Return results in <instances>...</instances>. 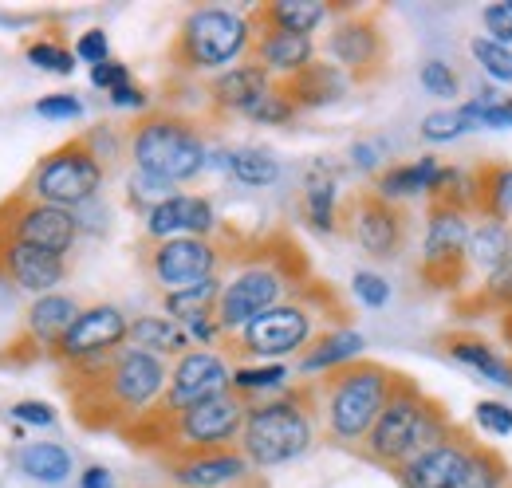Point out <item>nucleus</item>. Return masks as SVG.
I'll return each instance as SVG.
<instances>
[{"label": "nucleus", "mask_w": 512, "mask_h": 488, "mask_svg": "<svg viewBox=\"0 0 512 488\" xmlns=\"http://www.w3.org/2000/svg\"><path fill=\"white\" fill-rule=\"evenodd\" d=\"M111 103L115 107H130V111H146V91L142 87H134V83H127V87H119V91H111Z\"/></svg>", "instance_id": "nucleus-52"}, {"label": "nucleus", "mask_w": 512, "mask_h": 488, "mask_svg": "<svg viewBox=\"0 0 512 488\" xmlns=\"http://www.w3.org/2000/svg\"><path fill=\"white\" fill-rule=\"evenodd\" d=\"M36 115H44V119H79L83 115V99L79 95H44L40 103H36Z\"/></svg>", "instance_id": "nucleus-48"}, {"label": "nucleus", "mask_w": 512, "mask_h": 488, "mask_svg": "<svg viewBox=\"0 0 512 488\" xmlns=\"http://www.w3.org/2000/svg\"><path fill=\"white\" fill-rule=\"evenodd\" d=\"M442 158L438 154H422V158H414V162H394V166H386L383 174H379V182H375V193L386 197V201H406V197H430V189L438 182V174H442Z\"/></svg>", "instance_id": "nucleus-26"}, {"label": "nucleus", "mask_w": 512, "mask_h": 488, "mask_svg": "<svg viewBox=\"0 0 512 488\" xmlns=\"http://www.w3.org/2000/svg\"><path fill=\"white\" fill-rule=\"evenodd\" d=\"M8 414H12L16 422H24V426H52V422H56V410H52L48 402H16Z\"/></svg>", "instance_id": "nucleus-50"}, {"label": "nucleus", "mask_w": 512, "mask_h": 488, "mask_svg": "<svg viewBox=\"0 0 512 488\" xmlns=\"http://www.w3.org/2000/svg\"><path fill=\"white\" fill-rule=\"evenodd\" d=\"M20 469L40 485H64L71 477V453L56 441H36L20 449Z\"/></svg>", "instance_id": "nucleus-34"}, {"label": "nucleus", "mask_w": 512, "mask_h": 488, "mask_svg": "<svg viewBox=\"0 0 512 488\" xmlns=\"http://www.w3.org/2000/svg\"><path fill=\"white\" fill-rule=\"evenodd\" d=\"M296 115H300V111H296V103L284 95V87H280V83H272V91H268L253 111H249V119L260 122V126H284V122H292Z\"/></svg>", "instance_id": "nucleus-42"}, {"label": "nucleus", "mask_w": 512, "mask_h": 488, "mask_svg": "<svg viewBox=\"0 0 512 488\" xmlns=\"http://www.w3.org/2000/svg\"><path fill=\"white\" fill-rule=\"evenodd\" d=\"M253 24V48H249V60L260 63L272 79H288L296 71H304L308 63L316 60V40L312 36H296V32H280V28H268V24Z\"/></svg>", "instance_id": "nucleus-21"}, {"label": "nucleus", "mask_w": 512, "mask_h": 488, "mask_svg": "<svg viewBox=\"0 0 512 488\" xmlns=\"http://www.w3.org/2000/svg\"><path fill=\"white\" fill-rule=\"evenodd\" d=\"M75 60L91 63V67H99V63L111 60V40H107V32H103V28L83 32V36L75 40Z\"/></svg>", "instance_id": "nucleus-47"}, {"label": "nucleus", "mask_w": 512, "mask_h": 488, "mask_svg": "<svg viewBox=\"0 0 512 488\" xmlns=\"http://www.w3.org/2000/svg\"><path fill=\"white\" fill-rule=\"evenodd\" d=\"M481 24H485V36L512 48V0H497V4H485L481 8Z\"/></svg>", "instance_id": "nucleus-46"}, {"label": "nucleus", "mask_w": 512, "mask_h": 488, "mask_svg": "<svg viewBox=\"0 0 512 488\" xmlns=\"http://www.w3.org/2000/svg\"><path fill=\"white\" fill-rule=\"evenodd\" d=\"M473 126L469 119L461 115V107H442V111H430L426 119H422V138L426 142H453V138H461V134H469Z\"/></svg>", "instance_id": "nucleus-40"}, {"label": "nucleus", "mask_w": 512, "mask_h": 488, "mask_svg": "<svg viewBox=\"0 0 512 488\" xmlns=\"http://www.w3.org/2000/svg\"><path fill=\"white\" fill-rule=\"evenodd\" d=\"M343 311L335 304V296L320 288V284H304L296 296H288L284 304L268 307L264 315H256L253 323H245L233 339V347L241 355H253V359H268V363H280L284 355H296V351H308V343L320 335L323 311Z\"/></svg>", "instance_id": "nucleus-6"}, {"label": "nucleus", "mask_w": 512, "mask_h": 488, "mask_svg": "<svg viewBox=\"0 0 512 488\" xmlns=\"http://www.w3.org/2000/svg\"><path fill=\"white\" fill-rule=\"evenodd\" d=\"M103 178H107V166L99 162V154L87 142V134H79V138H67L64 146H56L52 154L40 158V166L32 170L24 193L44 201V205L75 213L79 205L99 197Z\"/></svg>", "instance_id": "nucleus-8"}, {"label": "nucleus", "mask_w": 512, "mask_h": 488, "mask_svg": "<svg viewBox=\"0 0 512 488\" xmlns=\"http://www.w3.org/2000/svg\"><path fill=\"white\" fill-rule=\"evenodd\" d=\"M473 217L485 221H501L512 229V166L505 162H477L473 166Z\"/></svg>", "instance_id": "nucleus-28"}, {"label": "nucleus", "mask_w": 512, "mask_h": 488, "mask_svg": "<svg viewBox=\"0 0 512 488\" xmlns=\"http://www.w3.org/2000/svg\"><path fill=\"white\" fill-rule=\"evenodd\" d=\"M316 445V402L312 390H284L280 398L249 406L237 449L253 469H276L304 457Z\"/></svg>", "instance_id": "nucleus-4"}, {"label": "nucleus", "mask_w": 512, "mask_h": 488, "mask_svg": "<svg viewBox=\"0 0 512 488\" xmlns=\"http://www.w3.org/2000/svg\"><path fill=\"white\" fill-rule=\"evenodd\" d=\"M79 311L83 307L75 304L71 296H60V292H52V296H36L32 307H28V315H24V343L28 347H36V351H56V343L67 335V327L79 319Z\"/></svg>", "instance_id": "nucleus-23"}, {"label": "nucleus", "mask_w": 512, "mask_h": 488, "mask_svg": "<svg viewBox=\"0 0 512 488\" xmlns=\"http://www.w3.org/2000/svg\"><path fill=\"white\" fill-rule=\"evenodd\" d=\"M284 87V95L296 103V111H316V107H331L339 103L347 91H351V79L347 71H339L335 63L312 60L304 71L288 75V79H276Z\"/></svg>", "instance_id": "nucleus-22"}, {"label": "nucleus", "mask_w": 512, "mask_h": 488, "mask_svg": "<svg viewBox=\"0 0 512 488\" xmlns=\"http://www.w3.org/2000/svg\"><path fill=\"white\" fill-rule=\"evenodd\" d=\"M473 418H477V426L485 429V433H493V437H509L512 433V406L509 402L485 398V402H477V406H473Z\"/></svg>", "instance_id": "nucleus-45"}, {"label": "nucleus", "mask_w": 512, "mask_h": 488, "mask_svg": "<svg viewBox=\"0 0 512 488\" xmlns=\"http://www.w3.org/2000/svg\"><path fill=\"white\" fill-rule=\"evenodd\" d=\"M221 300H217V323L225 335H237L245 323L264 315L268 307L284 304L308 284V264L296 244H264L241 256L233 276H221Z\"/></svg>", "instance_id": "nucleus-1"}, {"label": "nucleus", "mask_w": 512, "mask_h": 488, "mask_svg": "<svg viewBox=\"0 0 512 488\" xmlns=\"http://www.w3.org/2000/svg\"><path fill=\"white\" fill-rule=\"evenodd\" d=\"M363 351H367V339H363L355 327H343V323H339V327L320 331V335L308 343V351L300 355V370H304V374H331V370H339V366L359 363Z\"/></svg>", "instance_id": "nucleus-24"}, {"label": "nucleus", "mask_w": 512, "mask_h": 488, "mask_svg": "<svg viewBox=\"0 0 512 488\" xmlns=\"http://www.w3.org/2000/svg\"><path fill=\"white\" fill-rule=\"evenodd\" d=\"M469 233H473V213L430 205L426 213V237H422V260L418 276L434 292H461L469 288Z\"/></svg>", "instance_id": "nucleus-9"}, {"label": "nucleus", "mask_w": 512, "mask_h": 488, "mask_svg": "<svg viewBox=\"0 0 512 488\" xmlns=\"http://www.w3.org/2000/svg\"><path fill=\"white\" fill-rule=\"evenodd\" d=\"M469 56L477 60V67H481L493 83H512V48L489 40V36H473V40H469Z\"/></svg>", "instance_id": "nucleus-39"}, {"label": "nucleus", "mask_w": 512, "mask_h": 488, "mask_svg": "<svg viewBox=\"0 0 512 488\" xmlns=\"http://www.w3.org/2000/svg\"><path fill=\"white\" fill-rule=\"evenodd\" d=\"M146 264H150V276L166 292H186L193 284H205V280L221 276L225 248L213 237H178V241L154 244Z\"/></svg>", "instance_id": "nucleus-13"}, {"label": "nucleus", "mask_w": 512, "mask_h": 488, "mask_svg": "<svg viewBox=\"0 0 512 488\" xmlns=\"http://www.w3.org/2000/svg\"><path fill=\"white\" fill-rule=\"evenodd\" d=\"M501 327H505V343H509V351H512V311L501 315Z\"/></svg>", "instance_id": "nucleus-54"}, {"label": "nucleus", "mask_w": 512, "mask_h": 488, "mask_svg": "<svg viewBox=\"0 0 512 488\" xmlns=\"http://www.w3.org/2000/svg\"><path fill=\"white\" fill-rule=\"evenodd\" d=\"M351 162H355L359 170H379V162H383V146L363 138V142L351 146Z\"/></svg>", "instance_id": "nucleus-51"}, {"label": "nucleus", "mask_w": 512, "mask_h": 488, "mask_svg": "<svg viewBox=\"0 0 512 488\" xmlns=\"http://www.w3.org/2000/svg\"><path fill=\"white\" fill-rule=\"evenodd\" d=\"M213 233H217V209L201 193H174L146 217V237L154 244L178 237H213Z\"/></svg>", "instance_id": "nucleus-17"}, {"label": "nucleus", "mask_w": 512, "mask_h": 488, "mask_svg": "<svg viewBox=\"0 0 512 488\" xmlns=\"http://www.w3.org/2000/svg\"><path fill=\"white\" fill-rule=\"evenodd\" d=\"M351 292L359 296V304H367V307L390 304V280L379 276V272H371V268H359V272L351 276Z\"/></svg>", "instance_id": "nucleus-44"}, {"label": "nucleus", "mask_w": 512, "mask_h": 488, "mask_svg": "<svg viewBox=\"0 0 512 488\" xmlns=\"http://www.w3.org/2000/svg\"><path fill=\"white\" fill-rule=\"evenodd\" d=\"M249 20L280 28V32H296V36H312L327 20V4L323 0H276V4H260L249 12Z\"/></svg>", "instance_id": "nucleus-32"}, {"label": "nucleus", "mask_w": 512, "mask_h": 488, "mask_svg": "<svg viewBox=\"0 0 512 488\" xmlns=\"http://www.w3.org/2000/svg\"><path fill=\"white\" fill-rule=\"evenodd\" d=\"M394 382H398V370L375 359H359V363L323 374L320 386H312V402H316L323 433L339 445H363L379 422L383 406L390 402Z\"/></svg>", "instance_id": "nucleus-2"}, {"label": "nucleus", "mask_w": 512, "mask_h": 488, "mask_svg": "<svg viewBox=\"0 0 512 488\" xmlns=\"http://www.w3.org/2000/svg\"><path fill=\"white\" fill-rule=\"evenodd\" d=\"M453 429L457 426L449 422L446 406L434 402L414 378L398 374V382L390 390V402L383 406L379 422H375V429L363 441V453L375 465L398 473L406 461H414L418 453H426L438 441H446Z\"/></svg>", "instance_id": "nucleus-3"}, {"label": "nucleus", "mask_w": 512, "mask_h": 488, "mask_svg": "<svg viewBox=\"0 0 512 488\" xmlns=\"http://www.w3.org/2000/svg\"><path fill=\"white\" fill-rule=\"evenodd\" d=\"M75 237H79V229H75V217L67 209L44 205L28 193H16L12 201L0 205V241L32 244V248H44L52 256H67Z\"/></svg>", "instance_id": "nucleus-11"}, {"label": "nucleus", "mask_w": 512, "mask_h": 488, "mask_svg": "<svg viewBox=\"0 0 512 488\" xmlns=\"http://www.w3.org/2000/svg\"><path fill=\"white\" fill-rule=\"evenodd\" d=\"M91 83L99 87V91H119V87H127L130 83V67L127 63H119V60H107V63H99V67H91Z\"/></svg>", "instance_id": "nucleus-49"}, {"label": "nucleus", "mask_w": 512, "mask_h": 488, "mask_svg": "<svg viewBox=\"0 0 512 488\" xmlns=\"http://www.w3.org/2000/svg\"><path fill=\"white\" fill-rule=\"evenodd\" d=\"M457 311L465 315H509L512 311V252L501 260V268L493 276H485L469 300H461Z\"/></svg>", "instance_id": "nucleus-33"}, {"label": "nucleus", "mask_w": 512, "mask_h": 488, "mask_svg": "<svg viewBox=\"0 0 512 488\" xmlns=\"http://www.w3.org/2000/svg\"><path fill=\"white\" fill-rule=\"evenodd\" d=\"M288 382V366L284 363H260V366H233V394H241L245 402L256 394L280 390Z\"/></svg>", "instance_id": "nucleus-37"}, {"label": "nucleus", "mask_w": 512, "mask_h": 488, "mask_svg": "<svg viewBox=\"0 0 512 488\" xmlns=\"http://www.w3.org/2000/svg\"><path fill=\"white\" fill-rule=\"evenodd\" d=\"M512 252V229L501 221H485V217H473V233H469V280H485L501 268V260Z\"/></svg>", "instance_id": "nucleus-30"}, {"label": "nucleus", "mask_w": 512, "mask_h": 488, "mask_svg": "<svg viewBox=\"0 0 512 488\" xmlns=\"http://www.w3.org/2000/svg\"><path fill=\"white\" fill-rule=\"evenodd\" d=\"M512 485V469L509 461L493 449V445H473L469 449V461H465V473L457 488H509Z\"/></svg>", "instance_id": "nucleus-35"}, {"label": "nucleus", "mask_w": 512, "mask_h": 488, "mask_svg": "<svg viewBox=\"0 0 512 488\" xmlns=\"http://www.w3.org/2000/svg\"><path fill=\"white\" fill-rule=\"evenodd\" d=\"M170 465V481L178 488H233L249 481L253 465L245 461L241 449H217V453H193L166 461Z\"/></svg>", "instance_id": "nucleus-19"}, {"label": "nucleus", "mask_w": 512, "mask_h": 488, "mask_svg": "<svg viewBox=\"0 0 512 488\" xmlns=\"http://www.w3.org/2000/svg\"><path fill=\"white\" fill-rule=\"evenodd\" d=\"M130 347H142L158 359H182L186 351H193V339L170 315H138L130 319Z\"/></svg>", "instance_id": "nucleus-29"}, {"label": "nucleus", "mask_w": 512, "mask_h": 488, "mask_svg": "<svg viewBox=\"0 0 512 488\" xmlns=\"http://www.w3.org/2000/svg\"><path fill=\"white\" fill-rule=\"evenodd\" d=\"M327 56L339 71H347L351 83H371L386 71L390 44L375 12H347L331 36H327Z\"/></svg>", "instance_id": "nucleus-12"}, {"label": "nucleus", "mask_w": 512, "mask_h": 488, "mask_svg": "<svg viewBox=\"0 0 512 488\" xmlns=\"http://www.w3.org/2000/svg\"><path fill=\"white\" fill-rule=\"evenodd\" d=\"M178 189L170 182H162V178H150V174H142V170H130L127 178V201L130 209H138L142 217H150L162 201H170Z\"/></svg>", "instance_id": "nucleus-38"}, {"label": "nucleus", "mask_w": 512, "mask_h": 488, "mask_svg": "<svg viewBox=\"0 0 512 488\" xmlns=\"http://www.w3.org/2000/svg\"><path fill=\"white\" fill-rule=\"evenodd\" d=\"M300 209H304V221L316 233H335V225H339V182H335V170L323 158H316L308 166V174H304Z\"/></svg>", "instance_id": "nucleus-27"}, {"label": "nucleus", "mask_w": 512, "mask_h": 488, "mask_svg": "<svg viewBox=\"0 0 512 488\" xmlns=\"http://www.w3.org/2000/svg\"><path fill=\"white\" fill-rule=\"evenodd\" d=\"M79 488H115V477L103 465H87L83 477H79Z\"/></svg>", "instance_id": "nucleus-53"}, {"label": "nucleus", "mask_w": 512, "mask_h": 488, "mask_svg": "<svg viewBox=\"0 0 512 488\" xmlns=\"http://www.w3.org/2000/svg\"><path fill=\"white\" fill-rule=\"evenodd\" d=\"M24 56H28V63H36L40 71H56V75H71L75 71V52L64 48V44H56V40H32L24 48Z\"/></svg>", "instance_id": "nucleus-41"}, {"label": "nucleus", "mask_w": 512, "mask_h": 488, "mask_svg": "<svg viewBox=\"0 0 512 488\" xmlns=\"http://www.w3.org/2000/svg\"><path fill=\"white\" fill-rule=\"evenodd\" d=\"M339 225L367 256L394 260L410 241V213L398 201H386L375 189H359L339 205Z\"/></svg>", "instance_id": "nucleus-10"}, {"label": "nucleus", "mask_w": 512, "mask_h": 488, "mask_svg": "<svg viewBox=\"0 0 512 488\" xmlns=\"http://www.w3.org/2000/svg\"><path fill=\"white\" fill-rule=\"evenodd\" d=\"M253 48V24L241 12L229 8H193L182 20L170 60L182 71H225L229 63L249 56Z\"/></svg>", "instance_id": "nucleus-7"}, {"label": "nucleus", "mask_w": 512, "mask_h": 488, "mask_svg": "<svg viewBox=\"0 0 512 488\" xmlns=\"http://www.w3.org/2000/svg\"><path fill=\"white\" fill-rule=\"evenodd\" d=\"M134 170L162 178L174 189L193 182L209 166V146L201 138V126L174 111H150L130 126L127 138Z\"/></svg>", "instance_id": "nucleus-5"}, {"label": "nucleus", "mask_w": 512, "mask_h": 488, "mask_svg": "<svg viewBox=\"0 0 512 488\" xmlns=\"http://www.w3.org/2000/svg\"><path fill=\"white\" fill-rule=\"evenodd\" d=\"M221 276H213V280H205V284H193L186 292H166L162 296V304H166V315L170 319H178L182 327L193 323V319H201V315H217V300H221Z\"/></svg>", "instance_id": "nucleus-36"}, {"label": "nucleus", "mask_w": 512, "mask_h": 488, "mask_svg": "<svg viewBox=\"0 0 512 488\" xmlns=\"http://www.w3.org/2000/svg\"><path fill=\"white\" fill-rule=\"evenodd\" d=\"M473 445H477V441L457 426L446 441H438L434 449H426V453H418L414 461H406L394 477L402 481V488H457Z\"/></svg>", "instance_id": "nucleus-16"}, {"label": "nucleus", "mask_w": 512, "mask_h": 488, "mask_svg": "<svg viewBox=\"0 0 512 488\" xmlns=\"http://www.w3.org/2000/svg\"><path fill=\"white\" fill-rule=\"evenodd\" d=\"M0 276L8 284H16L20 292L32 296H52V288H60L67 276L64 256H52L44 248L16 241H0Z\"/></svg>", "instance_id": "nucleus-18"}, {"label": "nucleus", "mask_w": 512, "mask_h": 488, "mask_svg": "<svg viewBox=\"0 0 512 488\" xmlns=\"http://www.w3.org/2000/svg\"><path fill=\"white\" fill-rule=\"evenodd\" d=\"M272 83L276 79L253 60L237 63V67H225L209 83V107H213V115H245L249 119V111L272 91Z\"/></svg>", "instance_id": "nucleus-20"}, {"label": "nucleus", "mask_w": 512, "mask_h": 488, "mask_svg": "<svg viewBox=\"0 0 512 488\" xmlns=\"http://www.w3.org/2000/svg\"><path fill=\"white\" fill-rule=\"evenodd\" d=\"M438 343H442V351H446L453 363L477 370V374L489 378V382L512 386V359H505L489 339H481V335H473V331H449Z\"/></svg>", "instance_id": "nucleus-25"}, {"label": "nucleus", "mask_w": 512, "mask_h": 488, "mask_svg": "<svg viewBox=\"0 0 512 488\" xmlns=\"http://www.w3.org/2000/svg\"><path fill=\"white\" fill-rule=\"evenodd\" d=\"M418 79L434 99H457V91H461V79H457V71L446 60H426Z\"/></svg>", "instance_id": "nucleus-43"}, {"label": "nucleus", "mask_w": 512, "mask_h": 488, "mask_svg": "<svg viewBox=\"0 0 512 488\" xmlns=\"http://www.w3.org/2000/svg\"><path fill=\"white\" fill-rule=\"evenodd\" d=\"M209 166H221L233 182L249 185V189H264V185H272L280 178V162L264 146H237V150L209 154Z\"/></svg>", "instance_id": "nucleus-31"}, {"label": "nucleus", "mask_w": 512, "mask_h": 488, "mask_svg": "<svg viewBox=\"0 0 512 488\" xmlns=\"http://www.w3.org/2000/svg\"><path fill=\"white\" fill-rule=\"evenodd\" d=\"M505 99H509V111H512V95H505Z\"/></svg>", "instance_id": "nucleus-55"}, {"label": "nucleus", "mask_w": 512, "mask_h": 488, "mask_svg": "<svg viewBox=\"0 0 512 488\" xmlns=\"http://www.w3.org/2000/svg\"><path fill=\"white\" fill-rule=\"evenodd\" d=\"M233 390V370L229 363L217 355V351H186L178 363L170 366V382H166V394L154 410L162 414H178V410H190L201 406L217 394H229Z\"/></svg>", "instance_id": "nucleus-14"}, {"label": "nucleus", "mask_w": 512, "mask_h": 488, "mask_svg": "<svg viewBox=\"0 0 512 488\" xmlns=\"http://www.w3.org/2000/svg\"><path fill=\"white\" fill-rule=\"evenodd\" d=\"M130 339V319L115 304H95L83 307L79 319L67 327V335L56 343V359L64 366L87 363V359H103L115 355L119 347H127Z\"/></svg>", "instance_id": "nucleus-15"}]
</instances>
